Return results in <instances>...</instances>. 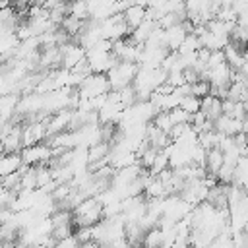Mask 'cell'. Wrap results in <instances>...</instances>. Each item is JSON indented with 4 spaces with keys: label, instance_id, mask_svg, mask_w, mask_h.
Masks as SVG:
<instances>
[{
    "label": "cell",
    "instance_id": "32",
    "mask_svg": "<svg viewBox=\"0 0 248 248\" xmlns=\"http://www.w3.org/2000/svg\"><path fill=\"white\" fill-rule=\"evenodd\" d=\"M178 108L186 110V112L192 116V114L200 112V99H196V97H192V95H186V97H182V99H180Z\"/></svg>",
    "mask_w": 248,
    "mask_h": 248
},
{
    "label": "cell",
    "instance_id": "31",
    "mask_svg": "<svg viewBox=\"0 0 248 248\" xmlns=\"http://www.w3.org/2000/svg\"><path fill=\"white\" fill-rule=\"evenodd\" d=\"M209 93H211V87H209V83L205 79H198V81H194L190 85V95L196 97V99H203Z\"/></svg>",
    "mask_w": 248,
    "mask_h": 248
},
{
    "label": "cell",
    "instance_id": "23",
    "mask_svg": "<svg viewBox=\"0 0 248 248\" xmlns=\"http://www.w3.org/2000/svg\"><path fill=\"white\" fill-rule=\"evenodd\" d=\"M223 163H225V159H223V153H221L219 149H209V151H205V163H203V169H205L207 174L215 176Z\"/></svg>",
    "mask_w": 248,
    "mask_h": 248
},
{
    "label": "cell",
    "instance_id": "28",
    "mask_svg": "<svg viewBox=\"0 0 248 248\" xmlns=\"http://www.w3.org/2000/svg\"><path fill=\"white\" fill-rule=\"evenodd\" d=\"M167 169H169V157H167L165 149H161V151H157V155H155V159H153V163H151V167H149L147 172L151 176H157V174H161Z\"/></svg>",
    "mask_w": 248,
    "mask_h": 248
},
{
    "label": "cell",
    "instance_id": "18",
    "mask_svg": "<svg viewBox=\"0 0 248 248\" xmlns=\"http://www.w3.org/2000/svg\"><path fill=\"white\" fill-rule=\"evenodd\" d=\"M157 29V21H151V19H143L136 29H132L130 31V35H128V39L132 41V43H136V45H143L147 39H149V35L153 33Z\"/></svg>",
    "mask_w": 248,
    "mask_h": 248
},
{
    "label": "cell",
    "instance_id": "35",
    "mask_svg": "<svg viewBox=\"0 0 248 248\" xmlns=\"http://www.w3.org/2000/svg\"><path fill=\"white\" fill-rule=\"evenodd\" d=\"M14 196H16V194H12L10 190H6V188L0 186V209L8 207V205L12 203V200H14Z\"/></svg>",
    "mask_w": 248,
    "mask_h": 248
},
{
    "label": "cell",
    "instance_id": "3",
    "mask_svg": "<svg viewBox=\"0 0 248 248\" xmlns=\"http://www.w3.org/2000/svg\"><path fill=\"white\" fill-rule=\"evenodd\" d=\"M103 219V205L97 198H85L72 209V227H93Z\"/></svg>",
    "mask_w": 248,
    "mask_h": 248
},
{
    "label": "cell",
    "instance_id": "38",
    "mask_svg": "<svg viewBox=\"0 0 248 248\" xmlns=\"http://www.w3.org/2000/svg\"><path fill=\"white\" fill-rule=\"evenodd\" d=\"M4 33H14V29H10V27H6V25L0 23V35H4Z\"/></svg>",
    "mask_w": 248,
    "mask_h": 248
},
{
    "label": "cell",
    "instance_id": "16",
    "mask_svg": "<svg viewBox=\"0 0 248 248\" xmlns=\"http://www.w3.org/2000/svg\"><path fill=\"white\" fill-rule=\"evenodd\" d=\"M122 19L126 23V27L132 31L136 29L143 19H145V4H140V2H130L128 8L122 12Z\"/></svg>",
    "mask_w": 248,
    "mask_h": 248
},
{
    "label": "cell",
    "instance_id": "39",
    "mask_svg": "<svg viewBox=\"0 0 248 248\" xmlns=\"http://www.w3.org/2000/svg\"><path fill=\"white\" fill-rule=\"evenodd\" d=\"M27 248H45V246H41V244H33V246H27Z\"/></svg>",
    "mask_w": 248,
    "mask_h": 248
},
{
    "label": "cell",
    "instance_id": "19",
    "mask_svg": "<svg viewBox=\"0 0 248 248\" xmlns=\"http://www.w3.org/2000/svg\"><path fill=\"white\" fill-rule=\"evenodd\" d=\"M21 169L19 153H0V178H6Z\"/></svg>",
    "mask_w": 248,
    "mask_h": 248
},
{
    "label": "cell",
    "instance_id": "7",
    "mask_svg": "<svg viewBox=\"0 0 248 248\" xmlns=\"http://www.w3.org/2000/svg\"><path fill=\"white\" fill-rule=\"evenodd\" d=\"M99 31H101V39L110 41V43L126 39L130 35V29L126 27V23L122 19V14H116L105 21H99Z\"/></svg>",
    "mask_w": 248,
    "mask_h": 248
},
{
    "label": "cell",
    "instance_id": "22",
    "mask_svg": "<svg viewBox=\"0 0 248 248\" xmlns=\"http://www.w3.org/2000/svg\"><path fill=\"white\" fill-rule=\"evenodd\" d=\"M17 37L14 35V33H4V35H0V64H4L6 60H10L12 58V52H14V48L17 46Z\"/></svg>",
    "mask_w": 248,
    "mask_h": 248
},
{
    "label": "cell",
    "instance_id": "10",
    "mask_svg": "<svg viewBox=\"0 0 248 248\" xmlns=\"http://www.w3.org/2000/svg\"><path fill=\"white\" fill-rule=\"evenodd\" d=\"M50 147L46 143H35L29 147H23L19 151V159L21 165L25 167H39V165H46L50 161Z\"/></svg>",
    "mask_w": 248,
    "mask_h": 248
},
{
    "label": "cell",
    "instance_id": "30",
    "mask_svg": "<svg viewBox=\"0 0 248 248\" xmlns=\"http://www.w3.org/2000/svg\"><path fill=\"white\" fill-rule=\"evenodd\" d=\"M68 16L79 19V21H87V2H72L68 4Z\"/></svg>",
    "mask_w": 248,
    "mask_h": 248
},
{
    "label": "cell",
    "instance_id": "37",
    "mask_svg": "<svg viewBox=\"0 0 248 248\" xmlns=\"http://www.w3.org/2000/svg\"><path fill=\"white\" fill-rule=\"evenodd\" d=\"M78 248H101V246L95 242H85V244H78Z\"/></svg>",
    "mask_w": 248,
    "mask_h": 248
},
{
    "label": "cell",
    "instance_id": "6",
    "mask_svg": "<svg viewBox=\"0 0 248 248\" xmlns=\"http://www.w3.org/2000/svg\"><path fill=\"white\" fill-rule=\"evenodd\" d=\"M79 99H97L103 97L110 91L107 76L105 74H89L83 78V81L79 83V87L76 89Z\"/></svg>",
    "mask_w": 248,
    "mask_h": 248
},
{
    "label": "cell",
    "instance_id": "21",
    "mask_svg": "<svg viewBox=\"0 0 248 248\" xmlns=\"http://www.w3.org/2000/svg\"><path fill=\"white\" fill-rule=\"evenodd\" d=\"M221 112L234 120H246V103H234L229 99L221 101Z\"/></svg>",
    "mask_w": 248,
    "mask_h": 248
},
{
    "label": "cell",
    "instance_id": "33",
    "mask_svg": "<svg viewBox=\"0 0 248 248\" xmlns=\"http://www.w3.org/2000/svg\"><path fill=\"white\" fill-rule=\"evenodd\" d=\"M151 124H153L157 130L165 132V134H169V132L172 130V126H170V122H169V116H167V112H157V114L153 116Z\"/></svg>",
    "mask_w": 248,
    "mask_h": 248
},
{
    "label": "cell",
    "instance_id": "2",
    "mask_svg": "<svg viewBox=\"0 0 248 248\" xmlns=\"http://www.w3.org/2000/svg\"><path fill=\"white\" fill-rule=\"evenodd\" d=\"M118 60L112 56V43L101 39L95 46L85 50V64L91 74H107Z\"/></svg>",
    "mask_w": 248,
    "mask_h": 248
},
{
    "label": "cell",
    "instance_id": "1",
    "mask_svg": "<svg viewBox=\"0 0 248 248\" xmlns=\"http://www.w3.org/2000/svg\"><path fill=\"white\" fill-rule=\"evenodd\" d=\"M167 79V72L161 68H138V74L132 81V89L138 101H147L149 95L161 87Z\"/></svg>",
    "mask_w": 248,
    "mask_h": 248
},
{
    "label": "cell",
    "instance_id": "40",
    "mask_svg": "<svg viewBox=\"0 0 248 248\" xmlns=\"http://www.w3.org/2000/svg\"><path fill=\"white\" fill-rule=\"evenodd\" d=\"M0 248H2V246H0Z\"/></svg>",
    "mask_w": 248,
    "mask_h": 248
},
{
    "label": "cell",
    "instance_id": "11",
    "mask_svg": "<svg viewBox=\"0 0 248 248\" xmlns=\"http://www.w3.org/2000/svg\"><path fill=\"white\" fill-rule=\"evenodd\" d=\"M145 215V198L143 196H134V198H124L120 202V219L126 223H138Z\"/></svg>",
    "mask_w": 248,
    "mask_h": 248
},
{
    "label": "cell",
    "instance_id": "26",
    "mask_svg": "<svg viewBox=\"0 0 248 248\" xmlns=\"http://www.w3.org/2000/svg\"><path fill=\"white\" fill-rule=\"evenodd\" d=\"M161 244H163V232L159 227H153L143 232V236H141L143 248H161Z\"/></svg>",
    "mask_w": 248,
    "mask_h": 248
},
{
    "label": "cell",
    "instance_id": "13",
    "mask_svg": "<svg viewBox=\"0 0 248 248\" xmlns=\"http://www.w3.org/2000/svg\"><path fill=\"white\" fill-rule=\"evenodd\" d=\"M213 130L219 132V134L225 136V138H234V136H238V134H244V130H246V120H234V118H231V116L221 114V116L213 122Z\"/></svg>",
    "mask_w": 248,
    "mask_h": 248
},
{
    "label": "cell",
    "instance_id": "29",
    "mask_svg": "<svg viewBox=\"0 0 248 248\" xmlns=\"http://www.w3.org/2000/svg\"><path fill=\"white\" fill-rule=\"evenodd\" d=\"M167 116H169L170 126H184V124H190V114H188L186 110L178 108V107L172 108V110H169Z\"/></svg>",
    "mask_w": 248,
    "mask_h": 248
},
{
    "label": "cell",
    "instance_id": "24",
    "mask_svg": "<svg viewBox=\"0 0 248 248\" xmlns=\"http://www.w3.org/2000/svg\"><path fill=\"white\" fill-rule=\"evenodd\" d=\"M246 81H232L229 83L227 91H225V99L234 101V103H246Z\"/></svg>",
    "mask_w": 248,
    "mask_h": 248
},
{
    "label": "cell",
    "instance_id": "20",
    "mask_svg": "<svg viewBox=\"0 0 248 248\" xmlns=\"http://www.w3.org/2000/svg\"><path fill=\"white\" fill-rule=\"evenodd\" d=\"M232 184L246 190V184H248V159L246 155L238 157V161L234 163V170H232Z\"/></svg>",
    "mask_w": 248,
    "mask_h": 248
},
{
    "label": "cell",
    "instance_id": "9",
    "mask_svg": "<svg viewBox=\"0 0 248 248\" xmlns=\"http://www.w3.org/2000/svg\"><path fill=\"white\" fill-rule=\"evenodd\" d=\"M188 33H192V23L188 19H184V21H180V23L169 27V29H163V46H165V50L167 52H176Z\"/></svg>",
    "mask_w": 248,
    "mask_h": 248
},
{
    "label": "cell",
    "instance_id": "15",
    "mask_svg": "<svg viewBox=\"0 0 248 248\" xmlns=\"http://www.w3.org/2000/svg\"><path fill=\"white\" fill-rule=\"evenodd\" d=\"M70 122H72V110H62L56 114H50L46 118V138L70 132Z\"/></svg>",
    "mask_w": 248,
    "mask_h": 248
},
{
    "label": "cell",
    "instance_id": "12",
    "mask_svg": "<svg viewBox=\"0 0 248 248\" xmlns=\"http://www.w3.org/2000/svg\"><path fill=\"white\" fill-rule=\"evenodd\" d=\"M58 48H60V68L70 72L76 66H79L81 62H85V50L76 41H68L66 45H62Z\"/></svg>",
    "mask_w": 248,
    "mask_h": 248
},
{
    "label": "cell",
    "instance_id": "8",
    "mask_svg": "<svg viewBox=\"0 0 248 248\" xmlns=\"http://www.w3.org/2000/svg\"><path fill=\"white\" fill-rule=\"evenodd\" d=\"M46 118L45 120H25L21 124V149L35 145V143H43L46 140Z\"/></svg>",
    "mask_w": 248,
    "mask_h": 248
},
{
    "label": "cell",
    "instance_id": "5",
    "mask_svg": "<svg viewBox=\"0 0 248 248\" xmlns=\"http://www.w3.org/2000/svg\"><path fill=\"white\" fill-rule=\"evenodd\" d=\"M130 2H112V0H93L87 2V19L89 21H105L116 14H122Z\"/></svg>",
    "mask_w": 248,
    "mask_h": 248
},
{
    "label": "cell",
    "instance_id": "4",
    "mask_svg": "<svg viewBox=\"0 0 248 248\" xmlns=\"http://www.w3.org/2000/svg\"><path fill=\"white\" fill-rule=\"evenodd\" d=\"M136 74H138V66L136 64H132V62H116L105 76H107L110 91H120L124 87L132 85Z\"/></svg>",
    "mask_w": 248,
    "mask_h": 248
},
{
    "label": "cell",
    "instance_id": "25",
    "mask_svg": "<svg viewBox=\"0 0 248 248\" xmlns=\"http://www.w3.org/2000/svg\"><path fill=\"white\" fill-rule=\"evenodd\" d=\"M223 138H225V136H221L219 132H215V130H207V132L198 134V145L203 147L205 151H209V149H217V145H219V141H221Z\"/></svg>",
    "mask_w": 248,
    "mask_h": 248
},
{
    "label": "cell",
    "instance_id": "34",
    "mask_svg": "<svg viewBox=\"0 0 248 248\" xmlns=\"http://www.w3.org/2000/svg\"><path fill=\"white\" fill-rule=\"evenodd\" d=\"M74 238L78 240V244L91 242V227H76L74 229Z\"/></svg>",
    "mask_w": 248,
    "mask_h": 248
},
{
    "label": "cell",
    "instance_id": "27",
    "mask_svg": "<svg viewBox=\"0 0 248 248\" xmlns=\"http://www.w3.org/2000/svg\"><path fill=\"white\" fill-rule=\"evenodd\" d=\"M202 48V45H200V39L194 35V33H188L186 35V39L182 41V45L178 46V54H196L198 50Z\"/></svg>",
    "mask_w": 248,
    "mask_h": 248
},
{
    "label": "cell",
    "instance_id": "14",
    "mask_svg": "<svg viewBox=\"0 0 248 248\" xmlns=\"http://www.w3.org/2000/svg\"><path fill=\"white\" fill-rule=\"evenodd\" d=\"M169 52L161 46H141L140 58H138V68H161V62L165 60Z\"/></svg>",
    "mask_w": 248,
    "mask_h": 248
},
{
    "label": "cell",
    "instance_id": "36",
    "mask_svg": "<svg viewBox=\"0 0 248 248\" xmlns=\"http://www.w3.org/2000/svg\"><path fill=\"white\" fill-rule=\"evenodd\" d=\"M52 248H78V240H76L74 234H72V236H66V238H62V240H56V244H54Z\"/></svg>",
    "mask_w": 248,
    "mask_h": 248
},
{
    "label": "cell",
    "instance_id": "17",
    "mask_svg": "<svg viewBox=\"0 0 248 248\" xmlns=\"http://www.w3.org/2000/svg\"><path fill=\"white\" fill-rule=\"evenodd\" d=\"M200 112L209 120V122H215L223 112H221V99L215 97V95H205L203 99H200Z\"/></svg>",
    "mask_w": 248,
    "mask_h": 248
}]
</instances>
